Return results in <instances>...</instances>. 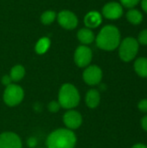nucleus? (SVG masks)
Instances as JSON below:
<instances>
[{
    "label": "nucleus",
    "instance_id": "ddd939ff",
    "mask_svg": "<svg viewBox=\"0 0 147 148\" xmlns=\"http://www.w3.org/2000/svg\"><path fill=\"white\" fill-rule=\"evenodd\" d=\"M101 102V95L97 89H90L86 95V104L89 108H95Z\"/></svg>",
    "mask_w": 147,
    "mask_h": 148
},
{
    "label": "nucleus",
    "instance_id": "cd10ccee",
    "mask_svg": "<svg viewBox=\"0 0 147 148\" xmlns=\"http://www.w3.org/2000/svg\"><path fill=\"white\" fill-rule=\"evenodd\" d=\"M131 148H147V146L143 143H137V144H134Z\"/></svg>",
    "mask_w": 147,
    "mask_h": 148
},
{
    "label": "nucleus",
    "instance_id": "393cba45",
    "mask_svg": "<svg viewBox=\"0 0 147 148\" xmlns=\"http://www.w3.org/2000/svg\"><path fill=\"white\" fill-rule=\"evenodd\" d=\"M140 125H141L142 129L147 132V114H146L144 117H142V119L140 120Z\"/></svg>",
    "mask_w": 147,
    "mask_h": 148
},
{
    "label": "nucleus",
    "instance_id": "4be33fe9",
    "mask_svg": "<svg viewBox=\"0 0 147 148\" xmlns=\"http://www.w3.org/2000/svg\"><path fill=\"white\" fill-rule=\"evenodd\" d=\"M48 108L51 113H56L59 111V109L61 108V105L58 101H52L51 102H49V104L48 105Z\"/></svg>",
    "mask_w": 147,
    "mask_h": 148
},
{
    "label": "nucleus",
    "instance_id": "1a4fd4ad",
    "mask_svg": "<svg viewBox=\"0 0 147 148\" xmlns=\"http://www.w3.org/2000/svg\"><path fill=\"white\" fill-rule=\"evenodd\" d=\"M58 23L62 27L67 29H73L78 24L76 16L69 10H62L58 14Z\"/></svg>",
    "mask_w": 147,
    "mask_h": 148
},
{
    "label": "nucleus",
    "instance_id": "dca6fc26",
    "mask_svg": "<svg viewBox=\"0 0 147 148\" xmlns=\"http://www.w3.org/2000/svg\"><path fill=\"white\" fill-rule=\"evenodd\" d=\"M126 19L132 24L138 25V24L141 23V22L143 21V15L139 10H138L136 9H132L127 11Z\"/></svg>",
    "mask_w": 147,
    "mask_h": 148
},
{
    "label": "nucleus",
    "instance_id": "f03ea898",
    "mask_svg": "<svg viewBox=\"0 0 147 148\" xmlns=\"http://www.w3.org/2000/svg\"><path fill=\"white\" fill-rule=\"evenodd\" d=\"M76 144V137L72 130L66 128L56 129L47 138L48 148H74Z\"/></svg>",
    "mask_w": 147,
    "mask_h": 148
},
{
    "label": "nucleus",
    "instance_id": "20e7f679",
    "mask_svg": "<svg viewBox=\"0 0 147 148\" xmlns=\"http://www.w3.org/2000/svg\"><path fill=\"white\" fill-rule=\"evenodd\" d=\"M139 44L138 41L133 37L125 38L119 45V56L120 58L126 62L133 61L138 52Z\"/></svg>",
    "mask_w": 147,
    "mask_h": 148
},
{
    "label": "nucleus",
    "instance_id": "6ab92c4d",
    "mask_svg": "<svg viewBox=\"0 0 147 148\" xmlns=\"http://www.w3.org/2000/svg\"><path fill=\"white\" fill-rule=\"evenodd\" d=\"M56 14L55 11L53 10H47L44 13H42V15L41 16V21L43 24H50L52 23L55 19Z\"/></svg>",
    "mask_w": 147,
    "mask_h": 148
},
{
    "label": "nucleus",
    "instance_id": "f257e3e1",
    "mask_svg": "<svg viewBox=\"0 0 147 148\" xmlns=\"http://www.w3.org/2000/svg\"><path fill=\"white\" fill-rule=\"evenodd\" d=\"M120 43V33L117 27L107 25L103 27L96 37L98 48L107 51L114 50Z\"/></svg>",
    "mask_w": 147,
    "mask_h": 148
},
{
    "label": "nucleus",
    "instance_id": "a211bd4d",
    "mask_svg": "<svg viewBox=\"0 0 147 148\" xmlns=\"http://www.w3.org/2000/svg\"><path fill=\"white\" fill-rule=\"evenodd\" d=\"M50 46V41L48 37H42L39 39L36 45V51L39 55H42L46 53Z\"/></svg>",
    "mask_w": 147,
    "mask_h": 148
},
{
    "label": "nucleus",
    "instance_id": "aec40b11",
    "mask_svg": "<svg viewBox=\"0 0 147 148\" xmlns=\"http://www.w3.org/2000/svg\"><path fill=\"white\" fill-rule=\"evenodd\" d=\"M120 4L122 6H125L126 8H131L133 9L134 6H136L140 0H120Z\"/></svg>",
    "mask_w": 147,
    "mask_h": 148
},
{
    "label": "nucleus",
    "instance_id": "5701e85b",
    "mask_svg": "<svg viewBox=\"0 0 147 148\" xmlns=\"http://www.w3.org/2000/svg\"><path fill=\"white\" fill-rule=\"evenodd\" d=\"M138 108L141 113L147 114V98L142 99L138 103Z\"/></svg>",
    "mask_w": 147,
    "mask_h": 148
},
{
    "label": "nucleus",
    "instance_id": "7ed1b4c3",
    "mask_svg": "<svg viewBox=\"0 0 147 148\" xmlns=\"http://www.w3.org/2000/svg\"><path fill=\"white\" fill-rule=\"evenodd\" d=\"M80 100V94L73 84L66 83L61 87L58 95V102L60 103L61 108L66 109L74 108L77 107Z\"/></svg>",
    "mask_w": 147,
    "mask_h": 148
},
{
    "label": "nucleus",
    "instance_id": "9b49d317",
    "mask_svg": "<svg viewBox=\"0 0 147 148\" xmlns=\"http://www.w3.org/2000/svg\"><path fill=\"white\" fill-rule=\"evenodd\" d=\"M102 14L107 19H118L123 14L122 5L117 2L107 3L102 9Z\"/></svg>",
    "mask_w": 147,
    "mask_h": 148
},
{
    "label": "nucleus",
    "instance_id": "f8f14e48",
    "mask_svg": "<svg viewBox=\"0 0 147 148\" xmlns=\"http://www.w3.org/2000/svg\"><path fill=\"white\" fill-rule=\"evenodd\" d=\"M102 22V17L101 15L97 12V11H90L88 12L85 18H84V23L87 27L89 28H96L98 27Z\"/></svg>",
    "mask_w": 147,
    "mask_h": 148
},
{
    "label": "nucleus",
    "instance_id": "2eb2a0df",
    "mask_svg": "<svg viewBox=\"0 0 147 148\" xmlns=\"http://www.w3.org/2000/svg\"><path fill=\"white\" fill-rule=\"evenodd\" d=\"M77 37H78L79 41L83 44H89L94 41V35L93 31L88 28L81 29L78 31Z\"/></svg>",
    "mask_w": 147,
    "mask_h": 148
},
{
    "label": "nucleus",
    "instance_id": "bb28decb",
    "mask_svg": "<svg viewBox=\"0 0 147 148\" xmlns=\"http://www.w3.org/2000/svg\"><path fill=\"white\" fill-rule=\"evenodd\" d=\"M141 7L143 10L147 13V0H141Z\"/></svg>",
    "mask_w": 147,
    "mask_h": 148
},
{
    "label": "nucleus",
    "instance_id": "412c9836",
    "mask_svg": "<svg viewBox=\"0 0 147 148\" xmlns=\"http://www.w3.org/2000/svg\"><path fill=\"white\" fill-rule=\"evenodd\" d=\"M138 42L142 45H147V29L142 30L138 36Z\"/></svg>",
    "mask_w": 147,
    "mask_h": 148
},
{
    "label": "nucleus",
    "instance_id": "9d476101",
    "mask_svg": "<svg viewBox=\"0 0 147 148\" xmlns=\"http://www.w3.org/2000/svg\"><path fill=\"white\" fill-rule=\"evenodd\" d=\"M63 122L68 129H77L82 123V116L75 110H69L63 115Z\"/></svg>",
    "mask_w": 147,
    "mask_h": 148
},
{
    "label": "nucleus",
    "instance_id": "6e6552de",
    "mask_svg": "<svg viewBox=\"0 0 147 148\" xmlns=\"http://www.w3.org/2000/svg\"><path fill=\"white\" fill-rule=\"evenodd\" d=\"M0 148H22V141L16 134L5 132L0 134Z\"/></svg>",
    "mask_w": 147,
    "mask_h": 148
},
{
    "label": "nucleus",
    "instance_id": "b1692460",
    "mask_svg": "<svg viewBox=\"0 0 147 148\" xmlns=\"http://www.w3.org/2000/svg\"><path fill=\"white\" fill-rule=\"evenodd\" d=\"M11 82H12V80H11V78H10V75H3V78H2V83L4 85V86H9V85H10L11 84Z\"/></svg>",
    "mask_w": 147,
    "mask_h": 148
},
{
    "label": "nucleus",
    "instance_id": "a878e982",
    "mask_svg": "<svg viewBox=\"0 0 147 148\" xmlns=\"http://www.w3.org/2000/svg\"><path fill=\"white\" fill-rule=\"evenodd\" d=\"M28 146L29 147H36V144H37V141H36V138H33V137H31V138H29V140H28Z\"/></svg>",
    "mask_w": 147,
    "mask_h": 148
},
{
    "label": "nucleus",
    "instance_id": "4468645a",
    "mask_svg": "<svg viewBox=\"0 0 147 148\" xmlns=\"http://www.w3.org/2000/svg\"><path fill=\"white\" fill-rule=\"evenodd\" d=\"M133 69L136 74L142 77L147 78V58L146 57H139L136 59L133 64Z\"/></svg>",
    "mask_w": 147,
    "mask_h": 148
},
{
    "label": "nucleus",
    "instance_id": "0eeeda50",
    "mask_svg": "<svg viewBox=\"0 0 147 148\" xmlns=\"http://www.w3.org/2000/svg\"><path fill=\"white\" fill-rule=\"evenodd\" d=\"M84 82L90 86L98 85L102 79V70L96 65L88 66L83 72L82 75Z\"/></svg>",
    "mask_w": 147,
    "mask_h": 148
},
{
    "label": "nucleus",
    "instance_id": "39448f33",
    "mask_svg": "<svg viewBox=\"0 0 147 148\" xmlns=\"http://www.w3.org/2000/svg\"><path fill=\"white\" fill-rule=\"evenodd\" d=\"M24 97L23 89L16 85L10 84L5 88L3 92V101L9 107H15L22 102Z\"/></svg>",
    "mask_w": 147,
    "mask_h": 148
},
{
    "label": "nucleus",
    "instance_id": "f3484780",
    "mask_svg": "<svg viewBox=\"0 0 147 148\" xmlns=\"http://www.w3.org/2000/svg\"><path fill=\"white\" fill-rule=\"evenodd\" d=\"M24 75H25L24 68L22 65H16L11 69L10 76L12 82H19L23 78Z\"/></svg>",
    "mask_w": 147,
    "mask_h": 148
},
{
    "label": "nucleus",
    "instance_id": "423d86ee",
    "mask_svg": "<svg viewBox=\"0 0 147 148\" xmlns=\"http://www.w3.org/2000/svg\"><path fill=\"white\" fill-rule=\"evenodd\" d=\"M92 50L85 45L79 46L75 52V62L80 68L88 66L92 61Z\"/></svg>",
    "mask_w": 147,
    "mask_h": 148
}]
</instances>
